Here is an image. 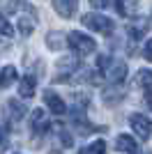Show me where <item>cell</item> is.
Instances as JSON below:
<instances>
[{
	"label": "cell",
	"mask_w": 152,
	"mask_h": 154,
	"mask_svg": "<svg viewBox=\"0 0 152 154\" xmlns=\"http://www.w3.org/2000/svg\"><path fill=\"white\" fill-rule=\"evenodd\" d=\"M90 5L95 9H104V7H108V0H90Z\"/></svg>",
	"instance_id": "cb8c5ba5"
},
{
	"label": "cell",
	"mask_w": 152,
	"mask_h": 154,
	"mask_svg": "<svg viewBox=\"0 0 152 154\" xmlns=\"http://www.w3.org/2000/svg\"><path fill=\"white\" fill-rule=\"evenodd\" d=\"M46 44H49L51 51H58V48L62 46V35H60V32H49V35H46Z\"/></svg>",
	"instance_id": "ac0fdd59"
},
{
	"label": "cell",
	"mask_w": 152,
	"mask_h": 154,
	"mask_svg": "<svg viewBox=\"0 0 152 154\" xmlns=\"http://www.w3.org/2000/svg\"><path fill=\"white\" fill-rule=\"evenodd\" d=\"M129 124H131L134 134L138 136L141 140L150 138V134H152V120L147 115H143V113H134V115H129Z\"/></svg>",
	"instance_id": "277c9868"
},
{
	"label": "cell",
	"mask_w": 152,
	"mask_h": 154,
	"mask_svg": "<svg viewBox=\"0 0 152 154\" xmlns=\"http://www.w3.org/2000/svg\"><path fill=\"white\" fill-rule=\"evenodd\" d=\"M30 129H32V134H35V136H44L46 131L51 129V120H49V115H46L42 108L32 110V115H30Z\"/></svg>",
	"instance_id": "5b68a950"
},
{
	"label": "cell",
	"mask_w": 152,
	"mask_h": 154,
	"mask_svg": "<svg viewBox=\"0 0 152 154\" xmlns=\"http://www.w3.org/2000/svg\"><path fill=\"white\" fill-rule=\"evenodd\" d=\"M58 138L62 140V145H65V147H71V145H74V138H71V136L67 134L65 129H60V134H58Z\"/></svg>",
	"instance_id": "ffe728a7"
},
{
	"label": "cell",
	"mask_w": 152,
	"mask_h": 154,
	"mask_svg": "<svg viewBox=\"0 0 152 154\" xmlns=\"http://www.w3.org/2000/svg\"><path fill=\"white\" fill-rule=\"evenodd\" d=\"M131 154H152V152H150V149H138V147H136Z\"/></svg>",
	"instance_id": "484cf974"
},
{
	"label": "cell",
	"mask_w": 152,
	"mask_h": 154,
	"mask_svg": "<svg viewBox=\"0 0 152 154\" xmlns=\"http://www.w3.org/2000/svg\"><path fill=\"white\" fill-rule=\"evenodd\" d=\"M44 101H46V106H49V110L53 115H65V113H67V103L62 101V97L58 94V92L46 90L44 92Z\"/></svg>",
	"instance_id": "ba28073f"
},
{
	"label": "cell",
	"mask_w": 152,
	"mask_h": 154,
	"mask_svg": "<svg viewBox=\"0 0 152 154\" xmlns=\"http://www.w3.org/2000/svg\"><path fill=\"white\" fill-rule=\"evenodd\" d=\"M7 110H9V117H12L14 122H19L25 115V103H21L19 99H9L7 101Z\"/></svg>",
	"instance_id": "2e32d148"
},
{
	"label": "cell",
	"mask_w": 152,
	"mask_h": 154,
	"mask_svg": "<svg viewBox=\"0 0 152 154\" xmlns=\"http://www.w3.org/2000/svg\"><path fill=\"white\" fill-rule=\"evenodd\" d=\"M143 101H145V106L152 110V90H147L145 92V97H143Z\"/></svg>",
	"instance_id": "d4e9b609"
},
{
	"label": "cell",
	"mask_w": 152,
	"mask_h": 154,
	"mask_svg": "<svg viewBox=\"0 0 152 154\" xmlns=\"http://www.w3.org/2000/svg\"><path fill=\"white\" fill-rule=\"evenodd\" d=\"M7 147H9V136L5 129H0V152H5Z\"/></svg>",
	"instance_id": "44dd1931"
},
{
	"label": "cell",
	"mask_w": 152,
	"mask_h": 154,
	"mask_svg": "<svg viewBox=\"0 0 152 154\" xmlns=\"http://www.w3.org/2000/svg\"><path fill=\"white\" fill-rule=\"evenodd\" d=\"M78 154H106V143L104 140H95V143H90L88 147H81Z\"/></svg>",
	"instance_id": "e0dca14e"
},
{
	"label": "cell",
	"mask_w": 152,
	"mask_h": 154,
	"mask_svg": "<svg viewBox=\"0 0 152 154\" xmlns=\"http://www.w3.org/2000/svg\"><path fill=\"white\" fill-rule=\"evenodd\" d=\"M97 71L106 78L108 83H122L127 76V64H125V60L101 55V58H97Z\"/></svg>",
	"instance_id": "6da1fadb"
},
{
	"label": "cell",
	"mask_w": 152,
	"mask_h": 154,
	"mask_svg": "<svg viewBox=\"0 0 152 154\" xmlns=\"http://www.w3.org/2000/svg\"><path fill=\"white\" fill-rule=\"evenodd\" d=\"M53 9H55L62 19H71L78 9V0H53Z\"/></svg>",
	"instance_id": "9c48e42d"
},
{
	"label": "cell",
	"mask_w": 152,
	"mask_h": 154,
	"mask_svg": "<svg viewBox=\"0 0 152 154\" xmlns=\"http://www.w3.org/2000/svg\"><path fill=\"white\" fill-rule=\"evenodd\" d=\"M67 44H69V48L78 58H85L90 53H95V48H97V42L92 37H88V35H83V32H69L67 35Z\"/></svg>",
	"instance_id": "7a4b0ae2"
},
{
	"label": "cell",
	"mask_w": 152,
	"mask_h": 154,
	"mask_svg": "<svg viewBox=\"0 0 152 154\" xmlns=\"http://www.w3.org/2000/svg\"><path fill=\"white\" fill-rule=\"evenodd\" d=\"M113 147H115V152H129V154H131L138 145H136V140H134V136L122 134V136L115 138V145H113Z\"/></svg>",
	"instance_id": "7c38bea8"
},
{
	"label": "cell",
	"mask_w": 152,
	"mask_h": 154,
	"mask_svg": "<svg viewBox=\"0 0 152 154\" xmlns=\"http://www.w3.org/2000/svg\"><path fill=\"white\" fill-rule=\"evenodd\" d=\"M147 26H150V23H147V19H136V21H131V23L127 26V35L136 42V39H141V37L147 32Z\"/></svg>",
	"instance_id": "30bf717a"
},
{
	"label": "cell",
	"mask_w": 152,
	"mask_h": 154,
	"mask_svg": "<svg viewBox=\"0 0 152 154\" xmlns=\"http://www.w3.org/2000/svg\"><path fill=\"white\" fill-rule=\"evenodd\" d=\"M125 88L118 83H111L108 88H104V92H101V101L108 103V106H115V103H120L122 99H125Z\"/></svg>",
	"instance_id": "52a82bcc"
},
{
	"label": "cell",
	"mask_w": 152,
	"mask_h": 154,
	"mask_svg": "<svg viewBox=\"0 0 152 154\" xmlns=\"http://www.w3.org/2000/svg\"><path fill=\"white\" fill-rule=\"evenodd\" d=\"M0 35H5V37H12L14 30H12V23L5 19V14L0 12Z\"/></svg>",
	"instance_id": "d6986e66"
},
{
	"label": "cell",
	"mask_w": 152,
	"mask_h": 154,
	"mask_svg": "<svg viewBox=\"0 0 152 154\" xmlns=\"http://www.w3.org/2000/svg\"><path fill=\"white\" fill-rule=\"evenodd\" d=\"M134 83H136V88H141V90H152V69H141L136 76H134Z\"/></svg>",
	"instance_id": "9a60e30c"
},
{
	"label": "cell",
	"mask_w": 152,
	"mask_h": 154,
	"mask_svg": "<svg viewBox=\"0 0 152 154\" xmlns=\"http://www.w3.org/2000/svg\"><path fill=\"white\" fill-rule=\"evenodd\" d=\"M83 26L90 28V30H95V32H99V35H111V32L115 30V23L108 19V16L99 14V12L85 14V16H83Z\"/></svg>",
	"instance_id": "3957f363"
},
{
	"label": "cell",
	"mask_w": 152,
	"mask_h": 154,
	"mask_svg": "<svg viewBox=\"0 0 152 154\" xmlns=\"http://www.w3.org/2000/svg\"><path fill=\"white\" fill-rule=\"evenodd\" d=\"M113 7L120 16H134L138 9V0H113Z\"/></svg>",
	"instance_id": "8fae6325"
},
{
	"label": "cell",
	"mask_w": 152,
	"mask_h": 154,
	"mask_svg": "<svg viewBox=\"0 0 152 154\" xmlns=\"http://www.w3.org/2000/svg\"><path fill=\"white\" fill-rule=\"evenodd\" d=\"M143 55H145L147 62H152V39H147L145 42V48H143Z\"/></svg>",
	"instance_id": "7402d4cb"
},
{
	"label": "cell",
	"mask_w": 152,
	"mask_h": 154,
	"mask_svg": "<svg viewBox=\"0 0 152 154\" xmlns=\"http://www.w3.org/2000/svg\"><path fill=\"white\" fill-rule=\"evenodd\" d=\"M23 2H25V0H7V9H9V12H16Z\"/></svg>",
	"instance_id": "603a6c76"
},
{
	"label": "cell",
	"mask_w": 152,
	"mask_h": 154,
	"mask_svg": "<svg viewBox=\"0 0 152 154\" xmlns=\"http://www.w3.org/2000/svg\"><path fill=\"white\" fill-rule=\"evenodd\" d=\"M49 154H62V152H58V149H53V152H49Z\"/></svg>",
	"instance_id": "4316f807"
},
{
	"label": "cell",
	"mask_w": 152,
	"mask_h": 154,
	"mask_svg": "<svg viewBox=\"0 0 152 154\" xmlns=\"http://www.w3.org/2000/svg\"><path fill=\"white\" fill-rule=\"evenodd\" d=\"M35 26H37V12H35V7H25V12L19 19V32L23 37H30Z\"/></svg>",
	"instance_id": "8992f818"
},
{
	"label": "cell",
	"mask_w": 152,
	"mask_h": 154,
	"mask_svg": "<svg viewBox=\"0 0 152 154\" xmlns=\"http://www.w3.org/2000/svg\"><path fill=\"white\" fill-rule=\"evenodd\" d=\"M16 67H12V64H7V67H2V71H0V90H7L9 85H14V81H16Z\"/></svg>",
	"instance_id": "4fadbf2b"
},
{
	"label": "cell",
	"mask_w": 152,
	"mask_h": 154,
	"mask_svg": "<svg viewBox=\"0 0 152 154\" xmlns=\"http://www.w3.org/2000/svg\"><path fill=\"white\" fill-rule=\"evenodd\" d=\"M35 76H23L21 78V83H19V94L23 97V99H30V97H35Z\"/></svg>",
	"instance_id": "5bb4252c"
}]
</instances>
